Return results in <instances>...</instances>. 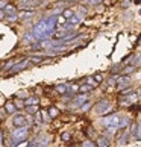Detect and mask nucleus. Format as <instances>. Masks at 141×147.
Segmentation results:
<instances>
[{
  "label": "nucleus",
  "mask_w": 141,
  "mask_h": 147,
  "mask_svg": "<svg viewBox=\"0 0 141 147\" xmlns=\"http://www.w3.org/2000/svg\"><path fill=\"white\" fill-rule=\"evenodd\" d=\"M12 124L14 127H28V120H26L23 114H17L12 120Z\"/></svg>",
  "instance_id": "0eeeda50"
},
{
  "label": "nucleus",
  "mask_w": 141,
  "mask_h": 147,
  "mask_svg": "<svg viewBox=\"0 0 141 147\" xmlns=\"http://www.w3.org/2000/svg\"><path fill=\"white\" fill-rule=\"evenodd\" d=\"M134 70H135V68L131 65V67H126V68H124L121 73H123V74H126V76H129V74H131V71H134Z\"/></svg>",
  "instance_id": "c756f323"
},
{
  "label": "nucleus",
  "mask_w": 141,
  "mask_h": 147,
  "mask_svg": "<svg viewBox=\"0 0 141 147\" xmlns=\"http://www.w3.org/2000/svg\"><path fill=\"white\" fill-rule=\"evenodd\" d=\"M93 88H94L93 85H86V84H85V85H80V86H79V91H80V92H88V91H91Z\"/></svg>",
  "instance_id": "f3484780"
},
{
  "label": "nucleus",
  "mask_w": 141,
  "mask_h": 147,
  "mask_svg": "<svg viewBox=\"0 0 141 147\" xmlns=\"http://www.w3.org/2000/svg\"><path fill=\"white\" fill-rule=\"evenodd\" d=\"M140 14H141V9H140Z\"/></svg>",
  "instance_id": "a19ab883"
},
{
  "label": "nucleus",
  "mask_w": 141,
  "mask_h": 147,
  "mask_svg": "<svg viewBox=\"0 0 141 147\" xmlns=\"http://www.w3.org/2000/svg\"><path fill=\"white\" fill-rule=\"evenodd\" d=\"M0 68H2V65H0Z\"/></svg>",
  "instance_id": "79ce46f5"
},
{
  "label": "nucleus",
  "mask_w": 141,
  "mask_h": 147,
  "mask_svg": "<svg viewBox=\"0 0 141 147\" xmlns=\"http://www.w3.org/2000/svg\"><path fill=\"white\" fill-rule=\"evenodd\" d=\"M32 15H34V12H23V14H21V17H23V18H29V17H32Z\"/></svg>",
  "instance_id": "473e14b6"
},
{
  "label": "nucleus",
  "mask_w": 141,
  "mask_h": 147,
  "mask_svg": "<svg viewBox=\"0 0 141 147\" xmlns=\"http://www.w3.org/2000/svg\"><path fill=\"white\" fill-rule=\"evenodd\" d=\"M134 138L141 140V120L137 123V130H135V137H134Z\"/></svg>",
  "instance_id": "a211bd4d"
},
{
  "label": "nucleus",
  "mask_w": 141,
  "mask_h": 147,
  "mask_svg": "<svg viewBox=\"0 0 141 147\" xmlns=\"http://www.w3.org/2000/svg\"><path fill=\"white\" fill-rule=\"evenodd\" d=\"M74 2H76V0H74Z\"/></svg>",
  "instance_id": "37998d69"
},
{
  "label": "nucleus",
  "mask_w": 141,
  "mask_h": 147,
  "mask_svg": "<svg viewBox=\"0 0 141 147\" xmlns=\"http://www.w3.org/2000/svg\"><path fill=\"white\" fill-rule=\"evenodd\" d=\"M118 121H120V115H118V114H112V115L103 117L102 124L106 127H118Z\"/></svg>",
  "instance_id": "20e7f679"
},
{
  "label": "nucleus",
  "mask_w": 141,
  "mask_h": 147,
  "mask_svg": "<svg viewBox=\"0 0 141 147\" xmlns=\"http://www.w3.org/2000/svg\"><path fill=\"white\" fill-rule=\"evenodd\" d=\"M15 62H17L15 59H11V61H8V62H6V65L3 67V70H5V71H9V70L14 67V64H15Z\"/></svg>",
  "instance_id": "aec40b11"
},
{
  "label": "nucleus",
  "mask_w": 141,
  "mask_h": 147,
  "mask_svg": "<svg viewBox=\"0 0 141 147\" xmlns=\"http://www.w3.org/2000/svg\"><path fill=\"white\" fill-rule=\"evenodd\" d=\"M102 0H85V3L86 5H97V3H100Z\"/></svg>",
  "instance_id": "2f4dec72"
},
{
  "label": "nucleus",
  "mask_w": 141,
  "mask_h": 147,
  "mask_svg": "<svg viewBox=\"0 0 141 147\" xmlns=\"http://www.w3.org/2000/svg\"><path fill=\"white\" fill-rule=\"evenodd\" d=\"M56 15H50L47 18H43L41 21L34 26L32 29V34L36 40H46V38H50L53 34H55V29H56Z\"/></svg>",
  "instance_id": "f257e3e1"
},
{
  "label": "nucleus",
  "mask_w": 141,
  "mask_h": 147,
  "mask_svg": "<svg viewBox=\"0 0 141 147\" xmlns=\"http://www.w3.org/2000/svg\"><path fill=\"white\" fill-rule=\"evenodd\" d=\"M96 144H97V147H109V140L106 137H99Z\"/></svg>",
  "instance_id": "f8f14e48"
},
{
  "label": "nucleus",
  "mask_w": 141,
  "mask_h": 147,
  "mask_svg": "<svg viewBox=\"0 0 141 147\" xmlns=\"http://www.w3.org/2000/svg\"><path fill=\"white\" fill-rule=\"evenodd\" d=\"M5 111L8 114H15L17 112V106H15V103L12 102H6V105H5Z\"/></svg>",
  "instance_id": "9b49d317"
},
{
  "label": "nucleus",
  "mask_w": 141,
  "mask_h": 147,
  "mask_svg": "<svg viewBox=\"0 0 141 147\" xmlns=\"http://www.w3.org/2000/svg\"><path fill=\"white\" fill-rule=\"evenodd\" d=\"M117 86H118V90L129 88V86H131V78H129V76H126V74L118 76V78H117Z\"/></svg>",
  "instance_id": "39448f33"
},
{
  "label": "nucleus",
  "mask_w": 141,
  "mask_h": 147,
  "mask_svg": "<svg viewBox=\"0 0 141 147\" xmlns=\"http://www.w3.org/2000/svg\"><path fill=\"white\" fill-rule=\"evenodd\" d=\"M38 102H40V99H38V97H35V96H32V97H29V99H26V100H24V106H29V105H38Z\"/></svg>",
  "instance_id": "4468645a"
},
{
  "label": "nucleus",
  "mask_w": 141,
  "mask_h": 147,
  "mask_svg": "<svg viewBox=\"0 0 141 147\" xmlns=\"http://www.w3.org/2000/svg\"><path fill=\"white\" fill-rule=\"evenodd\" d=\"M30 61H32V62L40 64V62H41V58H40V56H34V58H30Z\"/></svg>",
  "instance_id": "72a5a7b5"
},
{
  "label": "nucleus",
  "mask_w": 141,
  "mask_h": 147,
  "mask_svg": "<svg viewBox=\"0 0 141 147\" xmlns=\"http://www.w3.org/2000/svg\"><path fill=\"white\" fill-rule=\"evenodd\" d=\"M15 106H17V108H21V106H24V102H17V103H15Z\"/></svg>",
  "instance_id": "4c0bfd02"
},
{
  "label": "nucleus",
  "mask_w": 141,
  "mask_h": 147,
  "mask_svg": "<svg viewBox=\"0 0 141 147\" xmlns=\"http://www.w3.org/2000/svg\"><path fill=\"white\" fill-rule=\"evenodd\" d=\"M128 143V134H121V138H118V144L123 146Z\"/></svg>",
  "instance_id": "393cba45"
},
{
  "label": "nucleus",
  "mask_w": 141,
  "mask_h": 147,
  "mask_svg": "<svg viewBox=\"0 0 141 147\" xmlns=\"http://www.w3.org/2000/svg\"><path fill=\"white\" fill-rule=\"evenodd\" d=\"M40 109H38V105H29V106H26V112L28 114H34L35 115V112H38Z\"/></svg>",
  "instance_id": "2eb2a0df"
},
{
  "label": "nucleus",
  "mask_w": 141,
  "mask_h": 147,
  "mask_svg": "<svg viewBox=\"0 0 141 147\" xmlns=\"http://www.w3.org/2000/svg\"><path fill=\"white\" fill-rule=\"evenodd\" d=\"M6 18L9 20V21H15L18 18V15H17V12H12V14H6Z\"/></svg>",
  "instance_id": "a878e982"
},
{
  "label": "nucleus",
  "mask_w": 141,
  "mask_h": 147,
  "mask_svg": "<svg viewBox=\"0 0 141 147\" xmlns=\"http://www.w3.org/2000/svg\"><path fill=\"white\" fill-rule=\"evenodd\" d=\"M5 17H6V14H5V11H3V9H0V20H3Z\"/></svg>",
  "instance_id": "c9c22d12"
},
{
  "label": "nucleus",
  "mask_w": 141,
  "mask_h": 147,
  "mask_svg": "<svg viewBox=\"0 0 141 147\" xmlns=\"http://www.w3.org/2000/svg\"><path fill=\"white\" fill-rule=\"evenodd\" d=\"M40 3L38 0H20V6L23 9H32Z\"/></svg>",
  "instance_id": "9d476101"
},
{
  "label": "nucleus",
  "mask_w": 141,
  "mask_h": 147,
  "mask_svg": "<svg viewBox=\"0 0 141 147\" xmlns=\"http://www.w3.org/2000/svg\"><path fill=\"white\" fill-rule=\"evenodd\" d=\"M68 90H70V86H68V85H56V91H58V92H61V94H65Z\"/></svg>",
  "instance_id": "dca6fc26"
},
{
  "label": "nucleus",
  "mask_w": 141,
  "mask_h": 147,
  "mask_svg": "<svg viewBox=\"0 0 141 147\" xmlns=\"http://www.w3.org/2000/svg\"><path fill=\"white\" fill-rule=\"evenodd\" d=\"M59 114V111H58V108H55V106H52V108H49V115H50L52 118H55L56 115Z\"/></svg>",
  "instance_id": "6ab92c4d"
},
{
  "label": "nucleus",
  "mask_w": 141,
  "mask_h": 147,
  "mask_svg": "<svg viewBox=\"0 0 141 147\" xmlns=\"http://www.w3.org/2000/svg\"><path fill=\"white\" fill-rule=\"evenodd\" d=\"M138 44H140V46H141V36H140V41H138Z\"/></svg>",
  "instance_id": "ea45409f"
},
{
  "label": "nucleus",
  "mask_w": 141,
  "mask_h": 147,
  "mask_svg": "<svg viewBox=\"0 0 141 147\" xmlns=\"http://www.w3.org/2000/svg\"><path fill=\"white\" fill-rule=\"evenodd\" d=\"M93 79L97 82V85H99V84H102V80H103V76H102V74H96Z\"/></svg>",
  "instance_id": "7c9ffc66"
},
{
  "label": "nucleus",
  "mask_w": 141,
  "mask_h": 147,
  "mask_svg": "<svg viewBox=\"0 0 141 147\" xmlns=\"http://www.w3.org/2000/svg\"><path fill=\"white\" fill-rule=\"evenodd\" d=\"M94 111L99 114V115H106V114H109L112 111V106H111V103L108 100H100L94 106Z\"/></svg>",
  "instance_id": "7ed1b4c3"
},
{
  "label": "nucleus",
  "mask_w": 141,
  "mask_h": 147,
  "mask_svg": "<svg viewBox=\"0 0 141 147\" xmlns=\"http://www.w3.org/2000/svg\"><path fill=\"white\" fill-rule=\"evenodd\" d=\"M61 140H62V141H70V140H72V134L64 132V134L61 135Z\"/></svg>",
  "instance_id": "cd10ccee"
},
{
  "label": "nucleus",
  "mask_w": 141,
  "mask_h": 147,
  "mask_svg": "<svg viewBox=\"0 0 141 147\" xmlns=\"http://www.w3.org/2000/svg\"><path fill=\"white\" fill-rule=\"evenodd\" d=\"M8 5V0H0V9H3Z\"/></svg>",
  "instance_id": "f704fd0d"
},
{
  "label": "nucleus",
  "mask_w": 141,
  "mask_h": 147,
  "mask_svg": "<svg viewBox=\"0 0 141 147\" xmlns=\"http://www.w3.org/2000/svg\"><path fill=\"white\" fill-rule=\"evenodd\" d=\"M73 15H74V12H73L72 9H65V11H64V15H62V17L67 20V18H72Z\"/></svg>",
  "instance_id": "5701e85b"
},
{
  "label": "nucleus",
  "mask_w": 141,
  "mask_h": 147,
  "mask_svg": "<svg viewBox=\"0 0 141 147\" xmlns=\"http://www.w3.org/2000/svg\"><path fill=\"white\" fill-rule=\"evenodd\" d=\"M91 106H93V103H91V102H85V103H84V105H82V106H80V109H82V111L85 112V111H88V109H90V108H91Z\"/></svg>",
  "instance_id": "bb28decb"
},
{
  "label": "nucleus",
  "mask_w": 141,
  "mask_h": 147,
  "mask_svg": "<svg viewBox=\"0 0 141 147\" xmlns=\"http://www.w3.org/2000/svg\"><path fill=\"white\" fill-rule=\"evenodd\" d=\"M29 137L28 134V127H15L12 132H11V140H12V144L9 147H17V144L26 141Z\"/></svg>",
  "instance_id": "f03ea898"
},
{
  "label": "nucleus",
  "mask_w": 141,
  "mask_h": 147,
  "mask_svg": "<svg viewBox=\"0 0 141 147\" xmlns=\"http://www.w3.org/2000/svg\"><path fill=\"white\" fill-rule=\"evenodd\" d=\"M82 147H97V144L94 143V141H91V140H85L82 143Z\"/></svg>",
  "instance_id": "4be33fe9"
},
{
  "label": "nucleus",
  "mask_w": 141,
  "mask_h": 147,
  "mask_svg": "<svg viewBox=\"0 0 141 147\" xmlns=\"http://www.w3.org/2000/svg\"><path fill=\"white\" fill-rule=\"evenodd\" d=\"M129 123H131L129 117H120V121H118V127H120V129H126V127L129 126Z\"/></svg>",
  "instance_id": "ddd939ff"
},
{
  "label": "nucleus",
  "mask_w": 141,
  "mask_h": 147,
  "mask_svg": "<svg viewBox=\"0 0 141 147\" xmlns=\"http://www.w3.org/2000/svg\"><path fill=\"white\" fill-rule=\"evenodd\" d=\"M35 120H36V123H38V124L44 123V121H43V118H41V111H38V112H35Z\"/></svg>",
  "instance_id": "c85d7f7f"
},
{
  "label": "nucleus",
  "mask_w": 141,
  "mask_h": 147,
  "mask_svg": "<svg viewBox=\"0 0 141 147\" xmlns=\"http://www.w3.org/2000/svg\"><path fill=\"white\" fill-rule=\"evenodd\" d=\"M28 65H29V59H23L21 62H18V61H17V62L14 64V67L9 70V73H11V74H17L18 71L24 70L26 67H28Z\"/></svg>",
  "instance_id": "1a4fd4ad"
},
{
  "label": "nucleus",
  "mask_w": 141,
  "mask_h": 147,
  "mask_svg": "<svg viewBox=\"0 0 141 147\" xmlns=\"http://www.w3.org/2000/svg\"><path fill=\"white\" fill-rule=\"evenodd\" d=\"M138 100V97L137 94H129V96H121L120 97V106H129V105H132V103H135Z\"/></svg>",
  "instance_id": "6e6552de"
},
{
  "label": "nucleus",
  "mask_w": 141,
  "mask_h": 147,
  "mask_svg": "<svg viewBox=\"0 0 141 147\" xmlns=\"http://www.w3.org/2000/svg\"><path fill=\"white\" fill-rule=\"evenodd\" d=\"M30 144H32V143H24V144H23V147H30Z\"/></svg>",
  "instance_id": "58836bf2"
},
{
  "label": "nucleus",
  "mask_w": 141,
  "mask_h": 147,
  "mask_svg": "<svg viewBox=\"0 0 141 147\" xmlns=\"http://www.w3.org/2000/svg\"><path fill=\"white\" fill-rule=\"evenodd\" d=\"M3 11H5V14H12V12H15V6L14 5H6L3 8Z\"/></svg>",
  "instance_id": "412c9836"
},
{
  "label": "nucleus",
  "mask_w": 141,
  "mask_h": 147,
  "mask_svg": "<svg viewBox=\"0 0 141 147\" xmlns=\"http://www.w3.org/2000/svg\"><path fill=\"white\" fill-rule=\"evenodd\" d=\"M41 117L44 118V123H49V121L52 120V117L49 115V112H47V111H41Z\"/></svg>",
  "instance_id": "b1692460"
},
{
  "label": "nucleus",
  "mask_w": 141,
  "mask_h": 147,
  "mask_svg": "<svg viewBox=\"0 0 141 147\" xmlns=\"http://www.w3.org/2000/svg\"><path fill=\"white\" fill-rule=\"evenodd\" d=\"M3 146V132L2 130H0V147Z\"/></svg>",
  "instance_id": "e433bc0d"
},
{
  "label": "nucleus",
  "mask_w": 141,
  "mask_h": 147,
  "mask_svg": "<svg viewBox=\"0 0 141 147\" xmlns=\"http://www.w3.org/2000/svg\"><path fill=\"white\" fill-rule=\"evenodd\" d=\"M86 100H88V96H86V92H84V94L74 97L73 102H72V105H70V108H72V109H74V108H80Z\"/></svg>",
  "instance_id": "423d86ee"
}]
</instances>
